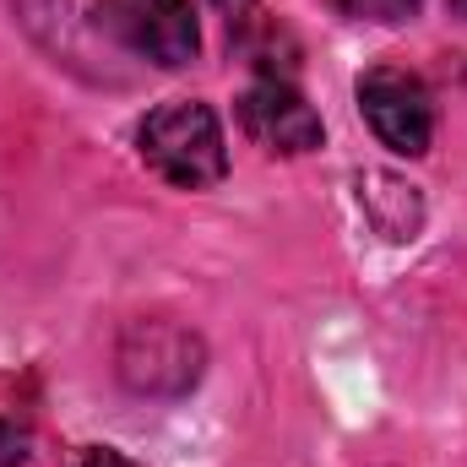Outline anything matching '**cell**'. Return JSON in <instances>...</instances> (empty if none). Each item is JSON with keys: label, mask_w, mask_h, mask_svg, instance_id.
<instances>
[{"label": "cell", "mask_w": 467, "mask_h": 467, "mask_svg": "<svg viewBox=\"0 0 467 467\" xmlns=\"http://www.w3.org/2000/svg\"><path fill=\"white\" fill-rule=\"evenodd\" d=\"M239 130L266 152H310L321 147V115L288 77H261L239 93Z\"/></svg>", "instance_id": "4"}, {"label": "cell", "mask_w": 467, "mask_h": 467, "mask_svg": "<svg viewBox=\"0 0 467 467\" xmlns=\"http://www.w3.org/2000/svg\"><path fill=\"white\" fill-rule=\"evenodd\" d=\"M99 22L130 55H141L152 66H185V60H196V44H202L191 0H104Z\"/></svg>", "instance_id": "3"}, {"label": "cell", "mask_w": 467, "mask_h": 467, "mask_svg": "<svg viewBox=\"0 0 467 467\" xmlns=\"http://www.w3.org/2000/svg\"><path fill=\"white\" fill-rule=\"evenodd\" d=\"M136 147H141V163L163 185H174V191H213L229 174L223 125L196 99L152 109V115L141 119V130H136Z\"/></svg>", "instance_id": "1"}, {"label": "cell", "mask_w": 467, "mask_h": 467, "mask_svg": "<svg viewBox=\"0 0 467 467\" xmlns=\"http://www.w3.org/2000/svg\"><path fill=\"white\" fill-rule=\"evenodd\" d=\"M71 467H136L130 457H119V451H82Z\"/></svg>", "instance_id": "8"}, {"label": "cell", "mask_w": 467, "mask_h": 467, "mask_svg": "<svg viewBox=\"0 0 467 467\" xmlns=\"http://www.w3.org/2000/svg\"><path fill=\"white\" fill-rule=\"evenodd\" d=\"M424 0H343V11L358 22H408Z\"/></svg>", "instance_id": "6"}, {"label": "cell", "mask_w": 467, "mask_h": 467, "mask_svg": "<svg viewBox=\"0 0 467 467\" xmlns=\"http://www.w3.org/2000/svg\"><path fill=\"white\" fill-rule=\"evenodd\" d=\"M358 109L369 119V130L402 152V158H419L430 152L435 141V93L424 88L419 71H402V66H375L358 77Z\"/></svg>", "instance_id": "2"}, {"label": "cell", "mask_w": 467, "mask_h": 467, "mask_svg": "<svg viewBox=\"0 0 467 467\" xmlns=\"http://www.w3.org/2000/svg\"><path fill=\"white\" fill-rule=\"evenodd\" d=\"M27 457V430H16L11 419H0V467H16Z\"/></svg>", "instance_id": "7"}, {"label": "cell", "mask_w": 467, "mask_h": 467, "mask_svg": "<svg viewBox=\"0 0 467 467\" xmlns=\"http://www.w3.org/2000/svg\"><path fill=\"white\" fill-rule=\"evenodd\" d=\"M119 375L136 391H185L202 375V343L169 321H136L119 343Z\"/></svg>", "instance_id": "5"}, {"label": "cell", "mask_w": 467, "mask_h": 467, "mask_svg": "<svg viewBox=\"0 0 467 467\" xmlns=\"http://www.w3.org/2000/svg\"><path fill=\"white\" fill-rule=\"evenodd\" d=\"M213 5H218V11H229V16H244V5H250V0H213Z\"/></svg>", "instance_id": "9"}]
</instances>
